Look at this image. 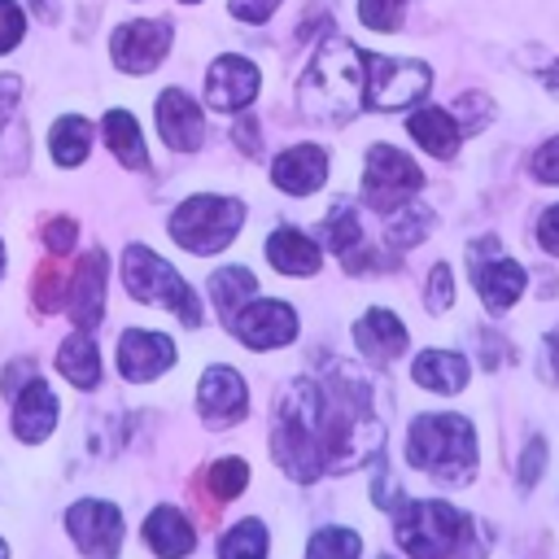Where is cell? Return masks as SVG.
<instances>
[{
	"label": "cell",
	"mask_w": 559,
	"mask_h": 559,
	"mask_svg": "<svg viewBox=\"0 0 559 559\" xmlns=\"http://www.w3.org/2000/svg\"><path fill=\"white\" fill-rule=\"evenodd\" d=\"M100 131H105V144H109V153L127 166V170H144L148 166V153H144V135H140V122L127 114V109H109L105 114V122H100Z\"/></svg>",
	"instance_id": "27"
},
{
	"label": "cell",
	"mask_w": 559,
	"mask_h": 559,
	"mask_svg": "<svg viewBox=\"0 0 559 559\" xmlns=\"http://www.w3.org/2000/svg\"><path fill=\"white\" fill-rule=\"evenodd\" d=\"M537 245L559 258V205H550V210L537 218Z\"/></svg>",
	"instance_id": "41"
},
{
	"label": "cell",
	"mask_w": 559,
	"mask_h": 559,
	"mask_svg": "<svg viewBox=\"0 0 559 559\" xmlns=\"http://www.w3.org/2000/svg\"><path fill=\"white\" fill-rule=\"evenodd\" d=\"M74 240H79V227H74V218H52L48 227H44V245H48V253H70L74 249Z\"/></svg>",
	"instance_id": "37"
},
{
	"label": "cell",
	"mask_w": 559,
	"mask_h": 559,
	"mask_svg": "<svg viewBox=\"0 0 559 559\" xmlns=\"http://www.w3.org/2000/svg\"><path fill=\"white\" fill-rule=\"evenodd\" d=\"M271 179H275V188L288 192V197H310V192L323 188V179H328V153H323L319 144H293V148H284V153L275 157Z\"/></svg>",
	"instance_id": "18"
},
{
	"label": "cell",
	"mask_w": 559,
	"mask_h": 559,
	"mask_svg": "<svg viewBox=\"0 0 559 559\" xmlns=\"http://www.w3.org/2000/svg\"><path fill=\"white\" fill-rule=\"evenodd\" d=\"M415 384L432 389V393H459L467 384V358L463 354H450V349H424L411 367Z\"/></svg>",
	"instance_id": "25"
},
{
	"label": "cell",
	"mask_w": 559,
	"mask_h": 559,
	"mask_svg": "<svg viewBox=\"0 0 559 559\" xmlns=\"http://www.w3.org/2000/svg\"><path fill=\"white\" fill-rule=\"evenodd\" d=\"M380 559H389V555H380Z\"/></svg>",
	"instance_id": "48"
},
{
	"label": "cell",
	"mask_w": 559,
	"mask_h": 559,
	"mask_svg": "<svg viewBox=\"0 0 559 559\" xmlns=\"http://www.w3.org/2000/svg\"><path fill=\"white\" fill-rule=\"evenodd\" d=\"M367 100V52L345 35H323L306 74L297 79V105L314 122H345Z\"/></svg>",
	"instance_id": "2"
},
{
	"label": "cell",
	"mask_w": 559,
	"mask_h": 559,
	"mask_svg": "<svg viewBox=\"0 0 559 559\" xmlns=\"http://www.w3.org/2000/svg\"><path fill=\"white\" fill-rule=\"evenodd\" d=\"M13 437L17 441H26V445H39L44 437H52V428H57V397H52V389L39 380V376H31L13 397Z\"/></svg>",
	"instance_id": "17"
},
{
	"label": "cell",
	"mask_w": 559,
	"mask_h": 559,
	"mask_svg": "<svg viewBox=\"0 0 559 559\" xmlns=\"http://www.w3.org/2000/svg\"><path fill=\"white\" fill-rule=\"evenodd\" d=\"M266 262H271L275 271H284V275H314L319 262H323V253H319V245H314L310 236H301L297 227H275V231L266 236Z\"/></svg>",
	"instance_id": "23"
},
{
	"label": "cell",
	"mask_w": 559,
	"mask_h": 559,
	"mask_svg": "<svg viewBox=\"0 0 559 559\" xmlns=\"http://www.w3.org/2000/svg\"><path fill=\"white\" fill-rule=\"evenodd\" d=\"M57 371L74 384V389H96L100 384V354L92 345V332H74L61 341L57 349Z\"/></svg>",
	"instance_id": "26"
},
{
	"label": "cell",
	"mask_w": 559,
	"mask_h": 559,
	"mask_svg": "<svg viewBox=\"0 0 559 559\" xmlns=\"http://www.w3.org/2000/svg\"><path fill=\"white\" fill-rule=\"evenodd\" d=\"M240 227H245V205L236 197H214V192L188 197L166 223L175 245H183L188 253H218L236 240Z\"/></svg>",
	"instance_id": "6"
},
{
	"label": "cell",
	"mask_w": 559,
	"mask_h": 559,
	"mask_svg": "<svg viewBox=\"0 0 559 559\" xmlns=\"http://www.w3.org/2000/svg\"><path fill=\"white\" fill-rule=\"evenodd\" d=\"M218 559H266V528L262 520H240L218 542Z\"/></svg>",
	"instance_id": "31"
},
{
	"label": "cell",
	"mask_w": 559,
	"mask_h": 559,
	"mask_svg": "<svg viewBox=\"0 0 559 559\" xmlns=\"http://www.w3.org/2000/svg\"><path fill=\"white\" fill-rule=\"evenodd\" d=\"M419 188H424V170L402 148H393V144L367 148V162H362V201L367 205H376L384 214V210L406 205Z\"/></svg>",
	"instance_id": "7"
},
{
	"label": "cell",
	"mask_w": 559,
	"mask_h": 559,
	"mask_svg": "<svg viewBox=\"0 0 559 559\" xmlns=\"http://www.w3.org/2000/svg\"><path fill=\"white\" fill-rule=\"evenodd\" d=\"M411 467L441 485H467L476 472V428L463 415H419L406 432Z\"/></svg>",
	"instance_id": "4"
},
{
	"label": "cell",
	"mask_w": 559,
	"mask_h": 559,
	"mask_svg": "<svg viewBox=\"0 0 559 559\" xmlns=\"http://www.w3.org/2000/svg\"><path fill=\"white\" fill-rule=\"evenodd\" d=\"M542 467H546V441H542V437H533V441L524 445V459H520V485H524V489H533V485H537V476H542Z\"/></svg>",
	"instance_id": "38"
},
{
	"label": "cell",
	"mask_w": 559,
	"mask_h": 559,
	"mask_svg": "<svg viewBox=\"0 0 559 559\" xmlns=\"http://www.w3.org/2000/svg\"><path fill=\"white\" fill-rule=\"evenodd\" d=\"M231 140H236V148L245 153V157H258L262 153V140H258V122L245 114L240 122H236V131H231Z\"/></svg>",
	"instance_id": "42"
},
{
	"label": "cell",
	"mask_w": 559,
	"mask_h": 559,
	"mask_svg": "<svg viewBox=\"0 0 559 559\" xmlns=\"http://www.w3.org/2000/svg\"><path fill=\"white\" fill-rule=\"evenodd\" d=\"M542 79H546V83H550V87H559V61H555V66H550V70H546V74H542Z\"/></svg>",
	"instance_id": "44"
},
{
	"label": "cell",
	"mask_w": 559,
	"mask_h": 559,
	"mask_svg": "<svg viewBox=\"0 0 559 559\" xmlns=\"http://www.w3.org/2000/svg\"><path fill=\"white\" fill-rule=\"evenodd\" d=\"M476 293L493 314L511 310L524 297V266L511 258H489V266L476 262Z\"/></svg>",
	"instance_id": "22"
},
{
	"label": "cell",
	"mask_w": 559,
	"mask_h": 559,
	"mask_svg": "<svg viewBox=\"0 0 559 559\" xmlns=\"http://www.w3.org/2000/svg\"><path fill=\"white\" fill-rule=\"evenodd\" d=\"M432 87V70L424 61H402V57H367V105L380 114L406 109L424 100Z\"/></svg>",
	"instance_id": "8"
},
{
	"label": "cell",
	"mask_w": 559,
	"mask_h": 559,
	"mask_svg": "<svg viewBox=\"0 0 559 559\" xmlns=\"http://www.w3.org/2000/svg\"><path fill=\"white\" fill-rule=\"evenodd\" d=\"M201 493L210 498V502H231L245 485H249V463L245 459H218V463H210L205 472H201Z\"/></svg>",
	"instance_id": "30"
},
{
	"label": "cell",
	"mask_w": 559,
	"mask_h": 559,
	"mask_svg": "<svg viewBox=\"0 0 559 559\" xmlns=\"http://www.w3.org/2000/svg\"><path fill=\"white\" fill-rule=\"evenodd\" d=\"M406 4L411 0H358V17L371 31H397L406 22Z\"/></svg>",
	"instance_id": "34"
},
{
	"label": "cell",
	"mask_w": 559,
	"mask_h": 559,
	"mask_svg": "<svg viewBox=\"0 0 559 559\" xmlns=\"http://www.w3.org/2000/svg\"><path fill=\"white\" fill-rule=\"evenodd\" d=\"M22 83L13 74H0V175H13L26 166V131L17 118Z\"/></svg>",
	"instance_id": "21"
},
{
	"label": "cell",
	"mask_w": 559,
	"mask_h": 559,
	"mask_svg": "<svg viewBox=\"0 0 559 559\" xmlns=\"http://www.w3.org/2000/svg\"><path fill=\"white\" fill-rule=\"evenodd\" d=\"M393 537L411 559H476L485 550L476 520L441 498L402 502L393 511Z\"/></svg>",
	"instance_id": "3"
},
{
	"label": "cell",
	"mask_w": 559,
	"mask_h": 559,
	"mask_svg": "<svg viewBox=\"0 0 559 559\" xmlns=\"http://www.w3.org/2000/svg\"><path fill=\"white\" fill-rule=\"evenodd\" d=\"M166 52H170V22H162V17L122 22L109 39V57L122 74H148Z\"/></svg>",
	"instance_id": "11"
},
{
	"label": "cell",
	"mask_w": 559,
	"mask_h": 559,
	"mask_svg": "<svg viewBox=\"0 0 559 559\" xmlns=\"http://www.w3.org/2000/svg\"><path fill=\"white\" fill-rule=\"evenodd\" d=\"M144 542L157 559H183L197 546V533L179 507H153L144 520Z\"/></svg>",
	"instance_id": "20"
},
{
	"label": "cell",
	"mask_w": 559,
	"mask_h": 559,
	"mask_svg": "<svg viewBox=\"0 0 559 559\" xmlns=\"http://www.w3.org/2000/svg\"><path fill=\"white\" fill-rule=\"evenodd\" d=\"M197 411L210 428H227L249 411V389L240 380V371L231 367H205L201 384H197Z\"/></svg>",
	"instance_id": "14"
},
{
	"label": "cell",
	"mask_w": 559,
	"mask_h": 559,
	"mask_svg": "<svg viewBox=\"0 0 559 559\" xmlns=\"http://www.w3.org/2000/svg\"><path fill=\"white\" fill-rule=\"evenodd\" d=\"M87 148H92V122H87V118L66 114V118L52 122V131H48V153H52L57 166H79V162L87 157Z\"/></svg>",
	"instance_id": "28"
},
{
	"label": "cell",
	"mask_w": 559,
	"mask_h": 559,
	"mask_svg": "<svg viewBox=\"0 0 559 559\" xmlns=\"http://www.w3.org/2000/svg\"><path fill=\"white\" fill-rule=\"evenodd\" d=\"M0 275H4V245H0Z\"/></svg>",
	"instance_id": "46"
},
{
	"label": "cell",
	"mask_w": 559,
	"mask_h": 559,
	"mask_svg": "<svg viewBox=\"0 0 559 559\" xmlns=\"http://www.w3.org/2000/svg\"><path fill=\"white\" fill-rule=\"evenodd\" d=\"M406 328H402V319L393 314V310H367L358 323H354V345L367 354V358H376V362H389V358H397L402 349H406Z\"/></svg>",
	"instance_id": "19"
},
{
	"label": "cell",
	"mask_w": 559,
	"mask_h": 559,
	"mask_svg": "<svg viewBox=\"0 0 559 559\" xmlns=\"http://www.w3.org/2000/svg\"><path fill=\"white\" fill-rule=\"evenodd\" d=\"M231 336L245 341L249 349H280L297 336V314L288 301H271V297H258V301H245L231 319H227Z\"/></svg>",
	"instance_id": "10"
},
{
	"label": "cell",
	"mask_w": 559,
	"mask_h": 559,
	"mask_svg": "<svg viewBox=\"0 0 559 559\" xmlns=\"http://www.w3.org/2000/svg\"><path fill=\"white\" fill-rule=\"evenodd\" d=\"M0 559H9V546H4V537H0Z\"/></svg>",
	"instance_id": "45"
},
{
	"label": "cell",
	"mask_w": 559,
	"mask_h": 559,
	"mask_svg": "<svg viewBox=\"0 0 559 559\" xmlns=\"http://www.w3.org/2000/svg\"><path fill=\"white\" fill-rule=\"evenodd\" d=\"M454 114H463L467 122H463V131H476L480 122H485V114H489V105H485V96H476V92H467L459 105H454Z\"/></svg>",
	"instance_id": "43"
},
{
	"label": "cell",
	"mask_w": 559,
	"mask_h": 559,
	"mask_svg": "<svg viewBox=\"0 0 559 559\" xmlns=\"http://www.w3.org/2000/svg\"><path fill=\"white\" fill-rule=\"evenodd\" d=\"M253 293H258V280H253L249 266H223V271L210 275V301H214V310L223 314V323H227Z\"/></svg>",
	"instance_id": "29"
},
{
	"label": "cell",
	"mask_w": 559,
	"mask_h": 559,
	"mask_svg": "<svg viewBox=\"0 0 559 559\" xmlns=\"http://www.w3.org/2000/svg\"><path fill=\"white\" fill-rule=\"evenodd\" d=\"M22 31H26V17H22V9H17L13 0H0V52L17 48Z\"/></svg>",
	"instance_id": "36"
},
{
	"label": "cell",
	"mask_w": 559,
	"mask_h": 559,
	"mask_svg": "<svg viewBox=\"0 0 559 559\" xmlns=\"http://www.w3.org/2000/svg\"><path fill=\"white\" fill-rule=\"evenodd\" d=\"M122 284H127V293H131L135 301L166 306V310H175L188 328L201 323V301H197V293H192L188 280H183L166 258H157L148 245H127V253H122Z\"/></svg>",
	"instance_id": "5"
},
{
	"label": "cell",
	"mask_w": 559,
	"mask_h": 559,
	"mask_svg": "<svg viewBox=\"0 0 559 559\" xmlns=\"http://www.w3.org/2000/svg\"><path fill=\"white\" fill-rule=\"evenodd\" d=\"M175 367V341L162 332H144V328H127L118 336V371L131 384L157 380L162 371Z\"/></svg>",
	"instance_id": "13"
},
{
	"label": "cell",
	"mask_w": 559,
	"mask_h": 559,
	"mask_svg": "<svg viewBox=\"0 0 559 559\" xmlns=\"http://www.w3.org/2000/svg\"><path fill=\"white\" fill-rule=\"evenodd\" d=\"M358 550H362V537L354 528H336V524L319 528L306 542V559H358Z\"/></svg>",
	"instance_id": "32"
},
{
	"label": "cell",
	"mask_w": 559,
	"mask_h": 559,
	"mask_svg": "<svg viewBox=\"0 0 559 559\" xmlns=\"http://www.w3.org/2000/svg\"><path fill=\"white\" fill-rule=\"evenodd\" d=\"M406 131H411V135L419 140V148H428L432 157H454L459 135H463V127L454 122V114L441 109V105H424V109H415V114L406 118Z\"/></svg>",
	"instance_id": "24"
},
{
	"label": "cell",
	"mask_w": 559,
	"mask_h": 559,
	"mask_svg": "<svg viewBox=\"0 0 559 559\" xmlns=\"http://www.w3.org/2000/svg\"><path fill=\"white\" fill-rule=\"evenodd\" d=\"M66 288H70V275L61 271V262H57V253L35 271V284H31V297H35V310H44V314H52L57 306H66Z\"/></svg>",
	"instance_id": "33"
},
{
	"label": "cell",
	"mask_w": 559,
	"mask_h": 559,
	"mask_svg": "<svg viewBox=\"0 0 559 559\" xmlns=\"http://www.w3.org/2000/svg\"><path fill=\"white\" fill-rule=\"evenodd\" d=\"M157 131H162V140H166L175 153H192V148H201V140H205V114H201V105H197L188 92L166 87V92L157 96Z\"/></svg>",
	"instance_id": "16"
},
{
	"label": "cell",
	"mask_w": 559,
	"mask_h": 559,
	"mask_svg": "<svg viewBox=\"0 0 559 559\" xmlns=\"http://www.w3.org/2000/svg\"><path fill=\"white\" fill-rule=\"evenodd\" d=\"M258 83H262V74L249 57L223 52L205 74V105L218 114H240L258 96Z\"/></svg>",
	"instance_id": "12"
},
{
	"label": "cell",
	"mask_w": 559,
	"mask_h": 559,
	"mask_svg": "<svg viewBox=\"0 0 559 559\" xmlns=\"http://www.w3.org/2000/svg\"><path fill=\"white\" fill-rule=\"evenodd\" d=\"M271 411V459L301 485L354 472L371 463L384 445L376 384L345 362H336L328 376L288 380L275 393Z\"/></svg>",
	"instance_id": "1"
},
{
	"label": "cell",
	"mask_w": 559,
	"mask_h": 559,
	"mask_svg": "<svg viewBox=\"0 0 559 559\" xmlns=\"http://www.w3.org/2000/svg\"><path fill=\"white\" fill-rule=\"evenodd\" d=\"M533 175L542 179V183H559V140H546L537 153H533Z\"/></svg>",
	"instance_id": "39"
},
{
	"label": "cell",
	"mask_w": 559,
	"mask_h": 559,
	"mask_svg": "<svg viewBox=\"0 0 559 559\" xmlns=\"http://www.w3.org/2000/svg\"><path fill=\"white\" fill-rule=\"evenodd\" d=\"M280 9V0H231V17H240V22H266L271 13Z\"/></svg>",
	"instance_id": "40"
},
{
	"label": "cell",
	"mask_w": 559,
	"mask_h": 559,
	"mask_svg": "<svg viewBox=\"0 0 559 559\" xmlns=\"http://www.w3.org/2000/svg\"><path fill=\"white\" fill-rule=\"evenodd\" d=\"M66 310L79 332H92L105 319V253L100 249H87L79 258L70 288H66Z\"/></svg>",
	"instance_id": "15"
},
{
	"label": "cell",
	"mask_w": 559,
	"mask_h": 559,
	"mask_svg": "<svg viewBox=\"0 0 559 559\" xmlns=\"http://www.w3.org/2000/svg\"><path fill=\"white\" fill-rule=\"evenodd\" d=\"M183 4H197V0H183Z\"/></svg>",
	"instance_id": "47"
},
{
	"label": "cell",
	"mask_w": 559,
	"mask_h": 559,
	"mask_svg": "<svg viewBox=\"0 0 559 559\" xmlns=\"http://www.w3.org/2000/svg\"><path fill=\"white\" fill-rule=\"evenodd\" d=\"M66 533L87 559H118L122 546V511L100 498H83L66 511Z\"/></svg>",
	"instance_id": "9"
},
{
	"label": "cell",
	"mask_w": 559,
	"mask_h": 559,
	"mask_svg": "<svg viewBox=\"0 0 559 559\" xmlns=\"http://www.w3.org/2000/svg\"><path fill=\"white\" fill-rule=\"evenodd\" d=\"M424 306H428L432 314H445V310L454 306V275H450V266H445V262H437V266H432V275H428V293H424Z\"/></svg>",
	"instance_id": "35"
}]
</instances>
